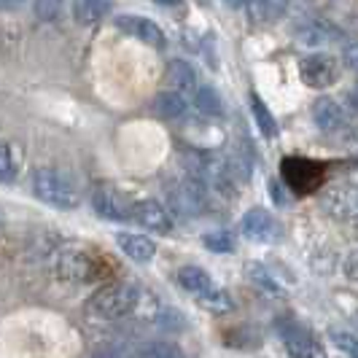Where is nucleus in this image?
<instances>
[{"label": "nucleus", "instance_id": "15", "mask_svg": "<svg viewBox=\"0 0 358 358\" xmlns=\"http://www.w3.org/2000/svg\"><path fill=\"white\" fill-rule=\"evenodd\" d=\"M116 245L124 251V256H129L138 264H148L157 256V243L151 237H143V234H129V232L116 234Z\"/></svg>", "mask_w": 358, "mask_h": 358}, {"label": "nucleus", "instance_id": "34", "mask_svg": "<svg viewBox=\"0 0 358 358\" xmlns=\"http://www.w3.org/2000/svg\"><path fill=\"white\" fill-rule=\"evenodd\" d=\"M269 192H272V199L278 205H288V197L283 194V189H278V180H269Z\"/></svg>", "mask_w": 358, "mask_h": 358}, {"label": "nucleus", "instance_id": "31", "mask_svg": "<svg viewBox=\"0 0 358 358\" xmlns=\"http://www.w3.org/2000/svg\"><path fill=\"white\" fill-rule=\"evenodd\" d=\"M157 321H159L164 329H178V326H183V318H180L178 310H162Z\"/></svg>", "mask_w": 358, "mask_h": 358}, {"label": "nucleus", "instance_id": "21", "mask_svg": "<svg viewBox=\"0 0 358 358\" xmlns=\"http://www.w3.org/2000/svg\"><path fill=\"white\" fill-rule=\"evenodd\" d=\"M245 275H248V280H251L253 286L259 288V291H264L267 296H283L280 283L272 278V272H269L264 264H259V262H248V264H245Z\"/></svg>", "mask_w": 358, "mask_h": 358}, {"label": "nucleus", "instance_id": "28", "mask_svg": "<svg viewBox=\"0 0 358 358\" xmlns=\"http://www.w3.org/2000/svg\"><path fill=\"white\" fill-rule=\"evenodd\" d=\"M62 6H65V0H33V14L41 22H54L62 14Z\"/></svg>", "mask_w": 358, "mask_h": 358}, {"label": "nucleus", "instance_id": "6", "mask_svg": "<svg viewBox=\"0 0 358 358\" xmlns=\"http://www.w3.org/2000/svg\"><path fill=\"white\" fill-rule=\"evenodd\" d=\"M167 199H170L173 213L192 218V215L202 213V208L208 205V186L199 183L197 178H192V176L183 180H173L170 189H167Z\"/></svg>", "mask_w": 358, "mask_h": 358}, {"label": "nucleus", "instance_id": "18", "mask_svg": "<svg viewBox=\"0 0 358 358\" xmlns=\"http://www.w3.org/2000/svg\"><path fill=\"white\" fill-rule=\"evenodd\" d=\"M178 283L186 288L192 296H197L199 302H202L205 296H210L215 288H218L213 283V278H210L205 269H202V267H192V264H189V267H180L178 269Z\"/></svg>", "mask_w": 358, "mask_h": 358}, {"label": "nucleus", "instance_id": "8", "mask_svg": "<svg viewBox=\"0 0 358 358\" xmlns=\"http://www.w3.org/2000/svg\"><path fill=\"white\" fill-rule=\"evenodd\" d=\"M275 329L280 334V342L286 345V350L294 358H326L321 342L313 337V331H307L305 326H299L296 321L283 318L275 323Z\"/></svg>", "mask_w": 358, "mask_h": 358}, {"label": "nucleus", "instance_id": "9", "mask_svg": "<svg viewBox=\"0 0 358 358\" xmlns=\"http://www.w3.org/2000/svg\"><path fill=\"white\" fill-rule=\"evenodd\" d=\"M92 208H94V213L100 215V218H106V221H129L132 218V205L110 183L94 186V192H92Z\"/></svg>", "mask_w": 358, "mask_h": 358}, {"label": "nucleus", "instance_id": "7", "mask_svg": "<svg viewBox=\"0 0 358 358\" xmlns=\"http://www.w3.org/2000/svg\"><path fill=\"white\" fill-rule=\"evenodd\" d=\"M299 78L310 90H329L340 81V62L331 54H307L299 62Z\"/></svg>", "mask_w": 358, "mask_h": 358}, {"label": "nucleus", "instance_id": "13", "mask_svg": "<svg viewBox=\"0 0 358 358\" xmlns=\"http://www.w3.org/2000/svg\"><path fill=\"white\" fill-rule=\"evenodd\" d=\"M310 113H313V122L318 129L323 132H340L345 122H348V113H345V108L337 103V100H331V97H318L313 108H310Z\"/></svg>", "mask_w": 358, "mask_h": 358}, {"label": "nucleus", "instance_id": "14", "mask_svg": "<svg viewBox=\"0 0 358 358\" xmlns=\"http://www.w3.org/2000/svg\"><path fill=\"white\" fill-rule=\"evenodd\" d=\"M151 113L162 122H180L189 113V100H186V94H180L176 90L159 92L151 100Z\"/></svg>", "mask_w": 358, "mask_h": 358}, {"label": "nucleus", "instance_id": "11", "mask_svg": "<svg viewBox=\"0 0 358 358\" xmlns=\"http://www.w3.org/2000/svg\"><path fill=\"white\" fill-rule=\"evenodd\" d=\"M124 36H132L138 38L141 43L145 46H151V49H164V43H167V38L162 33V27L157 22H151V19L145 17H135V14H122V17H116L113 22Z\"/></svg>", "mask_w": 358, "mask_h": 358}, {"label": "nucleus", "instance_id": "2", "mask_svg": "<svg viewBox=\"0 0 358 358\" xmlns=\"http://www.w3.org/2000/svg\"><path fill=\"white\" fill-rule=\"evenodd\" d=\"M141 302V288L127 280H108L97 288L87 302V310L94 318L103 321H119L129 313H135V307Z\"/></svg>", "mask_w": 358, "mask_h": 358}, {"label": "nucleus", "instance_id": "25", "mask_svg": "<svg viewBox=\"0 0 358 358\" xmlns=\"http://www.w3.org/2000/svg\"><path fill=\"white\" fill-rule=\"evenodd\" d=\"M19 167H22V148H17L14 143H6L3 145V162H0V178H3V183H14Z\"/></svg>", "mask_w": 358, "mask_h": 358}, {"label": "nucleus", "instance_id": "5", "mask_svg": "<svg viewBox=\"0 0 358 358\" xmlns=\"http://www.w3.org/2000/svg\"><path fill=\"white\" fill-rule=\"evenodd\" d=\"M186 170L192 178H197L199 183H205L208 189H215V192H227L229 189V167L218 159L215 154H208V151H189L186 157Z\"/></svg>", "mask_w": 358, "mask_h": 358}, {"label": "nucleus", "instance_id": "22", "mask_svg": "<svg viewBox=\"0 0 358 358\" xmlns=\"http://www.w3.org/2000/svg\"><path fill=\"white\" fill-rule=\"evenodd\" d=\"M245 8L253 22H275L286 14L288 0H248Z\"/></svg>", "mask_w": 358, "mask_h": 358}, {"label": "nucleus", "instance_id": "12", "mask_svg": "<svg viewBox=\"0 0 358 358\" xmlns=\"http://www.w3.org/2000/svg\"><path fill=\"white\" fill-rule=\"evenodd\" d=\"M132 221H138L141 227L151 229V232H173V215L157 199H138L132 205Z\"/></svg>", "mask_w": 358, "mask_h": 358}, {"label": "nucleus", "instance_id": "23", "mask_svg": "<svg viewBox=\"0 0 358 358\" xmlns=\"http://www.w3.org/2000/svg\"><path fill=\"white\" fill-rule=\"evenodd\" d=\"M194 108L208 119H221L224 116V100L213 87H199L194 94Z\"/></svg>", "mask_w": 358, "mask_h": 358}, {"label": "nucleus", "instance_id": "24", "mask_svg": "<svg viewBox=\"0 0 358 358\" xmlns=\"http://www.w3.org/2000/svg\"><path fill=\"white\" fill-rule=\"evenodd\" d=\"M135 358H186L173 342H143L135 348Z\"/></svg>", "mask_w": 358, "mask_h": 358}, {"label": "nucleus", "instance_id": "29", "mask_svg": "<svg viewBox=\"0 0 358 358\" xmlns=\"http://www.w3.org/2000/svg\"><path fill=\"white\" fill-rule=\"evenodd\" d=\"M331 340L345 353V358H358V337L348 334V331H331Z\"/></svg>", "mask_w": 358, "mask_h": 358}, {"label": "nucleus", "instance_id": "33", "mask_svg": "<svg viewBox=\"0 0 358 358\" xmlns=\"http://www.w3.org/2000/svg\"><path fill=\"white\" fill-rule=\"evenodd\" d=\"M345 278H350L353 283H358V251L345 259Z\"/></svg>", "mask_w": 358, "mask_h": 358}, {"label": "nucleus", "instance_id": "19", "mask_svg": "<svg viewBox=\"0 0 358 358\" xmlns=\"http://www.w3.org/2000/svg\"><path fill=\"white\" fill-rule=\"evenodd\" d=\"M110 0H73V17L78 24H97L110 14Z\"/></svg>", "mask_w": 358, "mask_h": 358}, {"label": "nucleus", "instance_id": "4", "mask_svg": "<svg viewBox=\"0 0 358 358\" xmlns=\"http://www.w3.org/2000/svg\"><path fill=\"white\" fill-rule=\"evenodd\" d=\"M280 176L283 183L294 194H315L326 180V164L315 159H305V157H286L280 162Z\"/></svg>", "mask_w": 358, "mask_h": 358}, {"label": "nucleus", "instance_id": "32", "mask_svg": "<svg viewBox=\"0 0 358 358\" xmlns=\"http://www.w3.org/2000/svg\"><path fill=\"white\" fill-rule=\"evenodd\" d=\"M342 59H345V65H350V68H356L358 71V43L342 46Z\"/></svg>", "mask_w": 358, "mask_h": 358}, {"label": "nucleus", "instance_id": "35", "mask_svg": "<svg viewBox=\"0 0 358 358\" xmlns=\"http://www.w3.org/2000/svg\"><path fill=\"white\" fill-rule=\"evenodd\" d=\"M348 148H353V151H358V129H353V132H348Z\"/></svg>", "mask_w": 358, "mask_h": 358}, {"label": "nucleus", "instance_id": "10", "mask_svg": "<svg viewBox=\"0 0 358 358\" xmlns=\"http://www.w3.org/2000/svg\"><path fill=\"white\" fill-rule=\"evenodd\" d=\"M240 234L251 243L267 245V243H275L280 237V227L267 208H251L240 221Z\"/></svg>", "mask_w": 358, "mask_h": 358}, {"label": "nucleus", "instance_id": "1", "mask_svg": "<svg viewBox=\"0 0 358 358\" xmlns=\"http://www.w3.org/2000/svg\"><path fill=\"white\" fill-rule=\"evenodd\" d=\"M52 267L68 283L92 286V283H108V278H110L108 269H116V262L100 248H94V245L65 243L59 251L54 253Z\"/></svg>", "mask_w": 358, "mask_h": 358}, {"label": "nucleus", "instance_id": "30", "mask_svg": "<svg viewBox=\"0 0 358 358\" xmlns=\"http://www.w3.org/2000/svg\"><path fill=\"white\" fill-rule=\"evenodd\" d=\"M135 348L138 345H106V348L94 350L92 358H135Z\"/></svg>", "mask_w": 358, "mask_h": 358}, {"label": "nucleus", "instance_id": "27", "mask_svg": "<svg viewBox=\"0 0 358 358\" xmlns=\"http://www.w3.org/2000/svg\"><path fill=\"white\" fill-rule=\"evenodd\" d=\"M202 243H205L208 251H213V253H232L234 251V234L224 232V229L208 232L205 237H202Z\"/></svg>", "mask_w": 358, "mask_h": 358}, {"label": "nucleus", "instance_id": "26", "mask_svg": "<svg viewBox=\"0 0 358 358\" xmlns=\"http://www.w3.org/2000/svg\"><path fill=\"white\" fill-rule=\"evenodd\" d=\"M251 110H253V119H256V124H259V129H262V135L272 141V138L278 135V124H275L272 113H269L267 106L262 103V97H259V94H251Z\"/></svg>", "mask_w": 358, "mask_h": 358}, {"label": "nucleus", "instance_id": "37", "mask_svg": "<svg viewBox=\"0 0 358 358\" xmlns=\"http://www.w3.org/2000/svg\"><path fill=\"white\" fill-rule=\"evenodd\" d=\"M224 3H227L229 8H234V11H237V8H245V3H248V0H224Z\"/></svg>", "mask_w": 358, "mask_h": 358}, {"label": "nucleus", "instance_id": "16", "mask_svg": "<svg viewBox=\"0 0 358 358\" xmlns=\"http://www.w3.org/2000/svg\"><path fill=\"white\" fill-rule=\"evenodd\" d=\"M164 78L170 84V90L180 92V94H197V73L189 62L183 59H170L167 62V71H164Z\"/></svg>", "mask_w": 358, "mask_h": 358}, {"label": "nucleus", "instance_id": "38", "mask_svg": "<svg viewBox=\"0 0 358 358\" xmlns=\"http://www.w3.org/2000/svg\"><path fill=\"white\" fill-rule=\"evenodd\" d=\"M22 3H24V0H3V6H6V8H19Z\"/></svg>", "mask_w": 358, "mask_h": 358}, {"label": "nucleus", "instance_id": "3", "mask_svg": "<svg viewBox=\"0 0 358 358\" xmlns=\"http://www.w3.org/2000/svg\"><path fill=\"white\" fill-rule=\"evenodd\" d=\"M33 194L54 210H76L81 205L78 186L65 173L52 167H41L33 173Z\"/></svg>", "mask_w": 358, "mask_h": 358}, {"label": "nucleus", "instance_id": "36", "mask_svg": "<svg viewBox=\"0 0 358 358\" xmlns=\"http://www.w3.org/2000/svg\"><path fill=\"white\" fill-rule=\"evenodd\" d=\"M348 106L358 110V87H353V90L348 92Z\"/></svg>", "mask_w": 358, "mask_h": 358}, {"label": "nucleus", "instance_id": "20", "mask_svg": "<svg viewBox=\"0 0 358 358\" xmlns=\"http://www.w3.org/2000/svg\"><path fill=\"white\" fill-rule=\"evenodd\" d=\"M326 205L331 213L353 218V215H358V189L356 186H340L326 197Z\"/></svg>", "mask_w": 358, "mask_h": 358}, {"label": "nucleus", "instance_id": "39", "mask_svg": "<svg viewBox=\"0 0 358 358\" xmlns=\"http://www.w3.org/2000/svg\"><path fill=\"white\" fill-rule=\"evenodd\" d=\"M157 3H159V6H178L180 0H157Z\"/></svg>", "mask_w": 358, "mask_h": 358}, {"label": "nucleus", "instance_id": "17", "mask_svg": "<svg viewBox=\"0 0 358 358\" xmlns=\"http://www.w3.org/2000/svg\"><path fill=\"white\" fill-rule=\"evenodd\" d=\"M296 41L305 43V46H313V49H321V46L340 41V30L334 24H329V22H305L296 30Z\"/></svg>", "mask_w": 358, "mask_h": 358}]
</instances>
